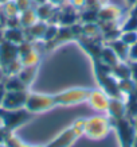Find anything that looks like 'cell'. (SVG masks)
<instances>
[{"mask_svg": "<svg viewBox=\"0 0 137 147\" xmlns=\"http://www.w3.org/2000/svg\"><path fill=\"white\" fill-rule=\"evenodd\" d=\"M34 113L30 112L26 108H20V109H5V108L0 107V121L3 123L5 128L12 132L13 129H16L22 124L32 119Z\"/></svg>", "mask_w": 137, "mask_h": 147, "instance_id": "cell-1", "label": "cell"}, {"mask_svg": "<svg viewBox=\"0 0 137 147\" xmlns=\"http://www.w3.org/2000/svg\"><path fill=\"white\" fill-rule=\"evenodd\" d=\"M112 127L116 129L117 132V136H118L120 144L121 146H129V144H133V140L137 135V129H136V124H134V120L125 116V117H121V119H110Z\"/></svg>", "mask_w": 137, "mask_h": 147, "instance_id": "cell-2", "label": "cell"}, {"mask_svg": "<svg viewBox=\"0 0 137 147\" xmlns=\"http://www.w3.org/2000/svg\"><path fill=\"white\" fill-rule=\"evenodd\" d=\"M85 121H86V119H80V120L74 121L69 128L65 129L62 134L58 135L46 147H70L74 140H77L81 135H84Z\"/></svg>", "mask_w": 137, "mask_h": 147, "instance_id": "cell-3", "label": "cell"}, {"mask_svg": "<svg viewBox=\"0 0 137 147\" xmlns=\"http://www.w3.org/2000/svg\"><path fill=\"white\" fill-rule=\"evenodd\" d=\"M110 128H112L110 119L96 116V117H92V119L85 121L84 134L92 139H102L106 136V134L109 132Z\"/></svg>", "mask_w": 137, "mask_h": 147, "instance_id": "cell-4", "label": "cell"}, {"mask_svg": "<svg viewBox=\"0 0 137 147\" xmlns=\"http://www.w3.org/2000/svg\"><path fill=\"white\" fill-rule=\"evenodd\" d=\"M57 107L55 104V98L54 96H49V94H36V93H30L26 101V109H28L32 113H38V112H43L47 109Z\"/></svg>", "mask_w": 137, "mask_h": 147, "instance_id": "cell-5", "label": "cell"}, {"mask_svg": "<svg viewBox=\"0 0 137 147\" xmlns=\"http://www.w3.org/2000/svg\"><path fill=\"white\" fill-rule=\"evenodd\" d=\"M92 89H69L66 92L58 93L54 96L57 105H71V104H78V102L86 101L89 98Z\"/></svg>", "mask_w": 137, "mask_h": 147, "instance_id": "cell-6", "label": "cell"}, {"mask_svg": "<svg viewBox=\"0 0 137 147\" xmlns=\"http://www.w3.org/2000/svg\"><path fill=\"white\" fill-rule=\"evenodd\" d=\"M28 93L26 90H5L1 108L5 109H20L26 107Z\"/></svg>", "mask_w": 137, "mask_h": 147, "instance_id": "cell-7", "label": "cell"}, {"mask_svg": "<svg viewBox=\"0 0 137 147\" xmlns=\"http://www.w3.org/2000/svg\"><path fill=\"white\" fill-rule=\"evenodd\" d=\"M19 58L18 45L11 43L8 40L0 42V67L7 66L8 63Z\"/></svg>", "mask_w": 137, "mask_h": 147, "instance_id": "cell-8", "label": "cell"}, {"mask_svg": "<svg viewBox=\"0 0 137 147\" xmlns=\"http://www.w3.org/2000/svg\"><path fill=\"white\" fill-rule=\"evenodd\" d=\"M109 100L110 97L104 92L102 89H93L90 90L88 101L90 105L97 109V111H108V105H109Z\"/></svg>", "mask_w": 137, "mask_h": 147, "instance_id": "cell-9", "label": "cell"}, {"mask_svg": "<svg viewBox=\"0 0 137 147\" xmlns=\"http://www.w3.org/2000/svg\"><path fill=\"white\" fill-rule=\"evenodd\" d=\"M108 112L110 119H121L126 116V104L125 100L121 97H110L109 105H108Z\"/></svg>", "mask_w": 137, "mask_h": 147, "instance_id": "cell-10", "label": "cell"}, {"mask_svg": "<svg viewBox=\"0 0 137 147\" xmlns=\"http://www.w3.org/2000/svg\"><path fill=\"white\" fill-rule=\"evenodd\" d=\"M121 16V9L117 5L105 4L98 9V20L100 22H117Z\"/></svg>", "mask_w": 137, "mask_h": 147, "instance_id": "cell-11", "label": "cell"}, {"mask_svg": "<svg viewBox=\"0 0 137 147\" xmlns=\"http://www.w3.org/2000/svg\"><path fill=\"white\" fill-rule=\"evenodd\" d=\"M3 38L4 40H8L11 43L19 45L26 40V32L22 27H7L3 32Z\"/></svg>", "mask_w": 137, "mask_h": 147, "instance_id": "cell-12", "label": "cell"}, {"mask_svg": "<svg viewBox=\"0 0 137 147\" xmlns=\"http://www.w3.org/2000/svg\"><path fill=\"white\" fill-rule=\"evenodd\" d=\"M46 27H47V22H43V20H38L36 23H34L31 27L28 28H24V32H26V36H28L30 39H43V34L46 31Z\"/></svg>", "mask_w": 137, "mask_h": 147, "instance_id": "cell-13", "label": "cell"}, {"mask_svg": "<svg viewBox=\"0 0 137 147\" xmlns=\"http://www.w3.org/2000/svg\"><path fill=\"white\" fill-rule=\"evenodd\" d=\"M102 63L108 65L109 67H113L114 65L120 62V58L117 57V54L113 51L110 46H104L101 49V53H100V58H98Z\"/></svg>", "mask_w": 137, "mask_h": 147, "instance_id": "cell-14", "label": "cell"}, {"mask_svg": "<svg viewBox=\"0 0 137 147\" xmlns=\"http://www.w3.org/2000/svg\"><path fill=\"white\" fill-rule=\"evenodd\" d=\"M108 46H110L113 51L117 54V57L120 58V61H128V53H129V46L124 43L122 40L117 38V39L109 40Z\"/></svg>", "mask_w": 137, "mask_h": 147, "instance_id": "cell-15", "label": "cell"}, {"mask_svg": "<svg viewBox=\"0 0 137 147\" xmlns=\"http://www.w3.org/2000/svg\"><path fill=\"white\" fill-rule=\"evenodd\" d=\"M112 74L117 80H125V78H130V67H129L128 61H120L117 65L112 67Z\"/></svg>", "mask_w": 137, "mask_h": 147, "instance_id": "cell-16", "label": "cell"}, {"mask_svg": "<svg viewBox=\"0 0 137 147\" xmlns=\"http://www.w3.org/2000/svg\"><path fill=\"white\" fill-rule=\"evenodd\" d=\"M39 20L38 16H36V12H35V8H30V9H26L23 12L19 13V23H20V27L22 28H28L31 27L34 23H36Z\"/></svg>", "mask_w": 137, "mask_h": 147, "instance_id": "cell-17", "label": "cell"}, {"mask_svg": "<svg viewBox=\"0 0 137 147\" xmlns=\"http://www.w3.org/2000/svg\"><path fill=\"white\" fill-rule=\"evenodd\" d=\"M36 16L39 20H43V22H49L50 19L53 18L54 12H55V7H54L51 3H43V4H39L35 8Z\"/></svg>", "mask_w": 137, "mask_h": 147, "instance_id": "cell-18", "label": "cell"}, {"mask_svg": "<svg viewBox=\"0 0 137 147\" xmlns=\"http://www.w3.org/2000/svg\"><path fill=\"white\" fill-rule=\"evenodd\" d=\"M35 74H36V65H32V66H23L16 76L23 81V84L26 86H28L34 81Z\"/></svg>", "mask_w": 137, "mask_h": 147, "instance_id": "cell-19", "label": "cell"}, {"mask_svg": "<svg viewBox=\"0 0 137 147\" xmlns=\"http://www.w3.org/2000/svg\"><path fill=\"white\" fill-rule=\"evenodd\" d=\"M137 82L133 81L132 78H125V80H120L118 81V89H120V93H121V97L126 98L129 94L132 93L134 88H136Z\"/></svg>", "mask_w": 137, "mask_h": 147, "instance_id": "cell-20", "label": "cell"}, {"mask_svg": "<svg viewBox=\"0 0 137 147\" xmlns=\"http://www.w3.org/2000/svg\"><path fill=\"white\" fill-rule=\"evenodd\" d=\"M19 59H20L23 66H32V65H36L38 61H39V53L36 51L35 47H32L30 51H27L23 55H20Z\"/></svg>", "mask_w": 137, "mask_h": 147, "instance_id": "cell-21", "label": "cell"}, {"mask_svg": "<svg viewBox=\"0 0 137 147\" xmlns=\"http://www.w3.org/2000/svg\"><path fill=\"white\" fill-rule=\"evenodd\" d=\"M5 90H26V85L23 84V81L18 76H8L4 84Z\"/></svg>", "mask_w": 137, "mask_h": 147, "instance_id": "cell-22", "label": "cell"}, {"mask_svg": "<svg viewBox=\"0 0 137 147\" xmlns=\"http://www.w3.org/2000/svg\"><path fill=\"white\" fill-rule=\"evenodd\" d=\"M1 11L5 13V16H7V18L19 16V13H20L13 0H9V1H7V3H4V4L1 5Z\"/></svg>", "mask_w": 137, "mask_h": 147, "instance_id": "cell-23", "label": "cell"}, {"mask_svg": "<svg viewBox=\"0 0 137 147\" xmlns=\"http://www.w3.org/2000/svg\"><path fill=\"white\" fill-rule=\"evenodd\" d=\"M121 31H137V15H129L121 24Z\"/></svg>", "mask_w": 137, "mask_h": 147, "instance_id": "cell-24", "label": "cell"}, {"mask_svg": "<svg viewBox=\"0 0 137 147\" xmlns=\"http://www.w3.org/2000/svg\"><path fill=\"white\" fill-rule=\"evenodd\" d=\"M120 39L128 46H132L137 42V31H121Z\"/></svg>", "mask_w": 137, "mask_h": 147, "instance_id": "cell-25", "label": "cell"}, {"mask_svg": "<svg viewBox=\"0 0 137 147\" xmlns=\"http://www.w3.org/2000/svg\"><path fill=\"white\" fill-rule=\"evenodd\" d=\"M75 11H65L59 15V22L65 24V26H71V24H74L75 23Z\"/></svg>", "mask_w": 137, "mask_h": 147, "instance_id": "cell-26", "label": "cell"}, {"mask_svg": "<svg viewBox=\"0 0 137 147\" xmlns=\"http://www.w3.org/2000/svg\"><path fill=\"white\" fill-rule=\"evenodd\" d=\"M58 30H59V27L55 26V24H47V27H46V31H44V34H43V39H42V40H44L46 43L51 42V40L57 36Z\"/></svg>", "mask_w": 137, "mask_h": 147, "instance_id": "cell-27", "label": "cell"}, {"mask_svg": "<svg viewBox=\"0 0 137 147\" xmlns=\"http://www.w3.org/2000/svg\"><path fill=\"white\" fill-rule=\"evenodd\" d=\"M81 19H82L85 23H97L98 22V9L88 8L81 15Z\"/></svg>", "mask_w": 137, "mask_h": 147, "instance_id": "cell-28", "label": "cell"}, {"mask_svg": "<svg viewBox=\"0 0 137 147\" xmlns=\"http://www.w3.org/2000/svg\"><path fill=\"white\" fill-rule=\"evenodd\" d=\"M15 1V4L18 7L19 12H23V11H26V9H30L32 8V0H13Z\"/></svg>", "mask_w": 137, "mask_h": 147, "instance_id": "cell-29", "label": "cell"}, {"mask_svg": "<svg viewBox=\"0 0 137 147\" xmlns=\"http://www.w3.org/2000/svg\"><path fill=\"white\" fill-rule=\"evenodd\" d=\"M9 135H11V131H8L4 125H1L0 127V144H4Z\"/></svg>", "mask_w": 137, "mask_h": 147, "instance_id": "cell-30", "label": "cell"}, {"mask_svg": "<svg viewBox=\"0 0 137 147\" xmlns=\"http://www.w3.org/2000/svg\"><path fill=\"white\" fill-rule=\"evenodd\" d=\"M128 61H137V42L134 43V45L129 46Z\"/></svg>", "mask_w": 137, "mask_h": 147, "instance_id": "cell-31", "label": "cell"}, {"mask_svg": "<svg viewBox=\"0 0 137 147\" xmlns=\"http://www.w3.org/2000/svg\"><path fill=\"white\" fill-rule=\"evenodd\" d=\"M130 67V78L137 82V61H128Z\"/></svg>", "mask_w": 137, "mask_h": 147, "instance_id": "cell-32", "label": "cell"}, {"mask_svg": "<svg viewBox=\"0 0 137 147\" xmlns=\"http://www.w3.org/2000/svg\"><path fill=\"white\" fill-rule=\"evenodd\" d=\"M85 1L86 0H71V4L74 8H82V7H85Z\"/></svg>", "mask_w": 137, "mask_h": 147, "instance_id": "cell-33", "label": "cell"}, {"mask_svg": "<svg viewBox=\"0 0 137 147\" xmlns=\"http://www.w3.org/2000/svg\"><path fill=\"white\" fill-rule=\"evenodd\" d=\"M47 1H49V3H51L54 7H58V5H62L66 0H47Z\"/></svg>", "mask_w": 137, "mask_h": 147, "instance_id": "cell-34", "label": "cell"}, {"mask_svg": "<svg viewBox=\"0 0 137 147\" xmlns=\"http://www.w3.org/2000/svg\"><path fill=\"white\" fill-rule=\"evenodd\" d=\"M4 93H5L4 85L0 84V107H1V102H3V98H4Z\"/></svg>", "mask_w": 137, "mask_h": 147, "instance_id": "cell-35", "label": "cell"}, {"mask_svg": "<svg viewBox=\"0 0 137 147\" xmlns=\"http://www.w3.org/2000/svg\"><path fill=\"white\" fill-rule=\"evenodd\" d=\"M34 3H36V4H43V3H47V0H32Z\"/></svg>", "mask_w": 137, "mask_h": 147, "instance_id": "cell-36", "label": "cell"}, {"mask_svg": "<svg viewBox=\"0 0 137 147\" xmlns=\"http://www.w3.org/2000/svg\"><path fill=\"white\" fill-rule=\"evenodd\" d=\"M126 3H128L129 5H133L134 3H137V0H126Z\"/></svg>", "mask_w": 137, "mask_h": 147, "instance_id": "cell-37", "label": "cell"}, {"mask_svg": "<svg viewBox=\"0 0 137 147\" xmlns=\"http://www.w3.org/2000/svg\"><path fill=\"white\" fill-rule=\"evenodd\" d=\"M132 147H137V135H136V138H134V140H133Z\"/></svg>", "mask_w": 137, "mask_h": 147, "instance_id": "cell-38", "label": "cell"}, {"mask_svg": "<svg viewBox=\"0 0 137 147\" xmlns=\"http://www.w3.org/2000/svg\"><path fill=\"white\" fill-rule=\"evenodd\" d=\"M7 1H9V0H0V5H3L4 3H7Z\"/></svg>", "mask_w": 137, "mask_h": 147, "instance_id": "cell-39", "label": "cell"}, {"mask_svg": "<svg viewBox=\"0 0 137 147\" xmlns=\"http://www.w3.org/2000/svg\"><path fill=\"white\" fill-rule=\"evenodd\" d=\"M134 124H136V129H137V117L134 119Z\"/></svg>", "mask_w": 137, "mask_h": 147, "instance_id": "cell-40", "label": "cell"}, {"mask_svg": "<svg viewBox=\"0 0 137 147\" xmlns=\"http://www.w3.org/2000/svg\"><path fill=\"white\" fill-rule=\"evenodd\" d=\"M121 147H132V144H129V146H121Z\"/></svg>", "mask_w": 137, "mask_h": 147, "instance_id": "cell-41", "label": "cell"}, {"mask_svg": "<svg viewBox=\"0 0 137 147\" xmlns=\"http://www.w3.org/2000/svg\"><path fill=\"white\" fill-rule=\"evenodd\" d=\"M0 147H7V146L5 144H0Z\"/></svg>", "mask_w": 137, "mask_h": 147, "instance_id": "cell-42", "label": "cell"}]
</instances>
